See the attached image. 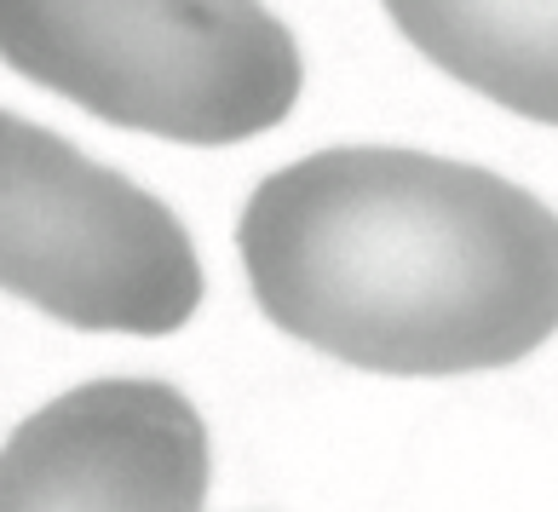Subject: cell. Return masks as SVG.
Masks as SVG:
<instances>
[{"mask_svg": "<svg viewBox=\"0 0 558 512\" xmlns=\"http://www.w3.org/2000/svg\"><path fill=\"white\" fill-rule=\"evenodd\" d=\"M236 248L282 334L375 375H478L558 334V214L426 150L294 161L247 196Z\"/></svg>", "mask_w": 558, "mask_h": 512, "instance_id": "cell-1", "label": "cell"}, {"mask_svg": "<svg viewBox=\"0 0 558 512\" xmlns=\"http://www.w3.org/2000/svg\"><path fill=\"white\" fill-rule=\"evenodd\" d=\"M0 58L110 127L202 150L271 133L305 81L259 0H0Z\"/></svg>", "mask_w": 558, "mask_h": 512, "instance_id": "cell-2", "label": "cell"}, {"mask_svg": "<svg viewBox=\"0 0 558 512\" xmlns=\"http://www.w3.org/2000/svg\"><path fill=\"white\" fill-rule=\"evenodd\" d=\"M0 289L87 334H179L202 259L168 202L0 110Z\"/></svg>", "mask_w": 558, "mask_h": 512, "instance_id": "cell-3", "label": "cell"}, {"mask_svg": "<svg viewBox=\"0 0 558 512\" xmlns=\"http://www.w3.org/2000/svg\"><path fill=\"white\" fill-rule=\"evenodd\" d=\"M208 426L168 380H87L0 443V512H202Z\"/></svg>", "mask_w": 558, "mask_h": 512, "instance_id": "cell-4", "label": "cell"}, {"mask_svg": "<svg viewBox=\"0 0 558 512\" xmlns=\"http://www.w3.org/2000/svg\"><path fill=\"white\" fill-rule=\"evenodd\" d=\"M421 58L524 121L558 127V0H380Z\"/></svg>", "mask_w": 558, "mask_h": 512, "instance_id": "cell-5", "label": "cell"}]
</instances>
